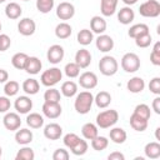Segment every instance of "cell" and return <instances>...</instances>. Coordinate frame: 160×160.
Returning <instances> with one entry per match:
<instances>
[{
	"mask_svg": "<svg viewBox=\"0 0 160 160\" xmlns=\"http://www.w3.org/2000/svg\"><path fill=\"white\" fill-rule=\"evenodd\" d=\"M94 104V95L90 91H81L76 94L75 101H74V108L76 112L85 115L91 110V106Z\"/></svg>",
	"mask_w": 160,
	"mask_h": 160,
	"instance_id": "1",
	"label": "cell"
},
{
	"mask_svg": "<svg viewBox=\"0 0 160 160\" xmlns=\"http://www.w3.org/2000/svg\"><path fill=\"white\" fill-rule=\"evenodd\" d=\"M119 120V112L114 109L100 111L96 115V125L100 129H109L112 128Z\"/></svg>",
	"mask_w": 160,
	"mask_h": 160,
	"instance_id": "2",
	"label": "cell"
},
{
	"mask_svg": "<svg viewBox=\"0 0 160 160\" xmlns=\"http://www.w3.org/2000/svg\"><path fill=\"white\" fill-rule=\"evenodd\" d=\"M62 79V72L59 68L54 66V68H50L45 71H42L41 76H40V81L44 86L46 88H51V86H55L60 80Z\"/></svg>",
	"mask_w": 160,
	"mask_h": 160,
	"instance_id": "3",
	"label": "cell"
},
{
	"mask_svg": "<svg viewBox=\"0 0 160 160\" xmlns=\"http://www.w3.org/2000/svg\"><path fill=\"white\" fill-rule=\"evenodd\" d=\"M118 69H119V64H118V60L114 56L105 55L99 61V70L105 76L115 75L118 72Z\"/></svg>",
	"mask_w": 160,
	"mask_h": 160,
	"instance_id": "4",
	"label": "cell"
},
{
	"mask_svg": "<svg viewBox=\"0 0 160 160\" xmlns=\"http://www.w3.org/2000/svg\"><path fill=\"white\" fill-rule=\"evenodd\" d=\"M120 65L125 72H135L140 69V58L135 52H126L122 55Z\"/></svg>",
	"mask_w": 160,
	"mask_h": 160,
	"instance_id": "5",
	"label": "cell"
},
{
	"mask_svg": "<svg viewBox=\"0 0 160 160\" xmlns=\"http://www.w3.org/2000/svg\"><path fill=\"white\" fill-rule=\"evenodd\" d=\"M139 12L144 18H158L160 15V2L158 0H148L140 5Z\"/></svg>",
	"mask_w": 160,
	"mask_h": 160,
	"instance_id": "6",
	"label": "cell"
},
{
	"mask_svg": "<svg viewBox=\"0 0 160 160\" xmlns=\"http://www.w3.org/2000/svg\"><path fill=\"white\" fill-rule=\"evenodd\" d=\"M2 124L6 130L16 131L21 126V119H20L19 112H10V111L5 112V115L2 118Z\"/></svg>",
	"mask_w": 160,
	"mask_h": 160,
	"instance_id": "7",
	"label": "cell"
},
{
	"mask_svg": "<svg viewBox=\"0 0 160 160\" xmlns=\"http://www.w3.org/2000/svg\"><path fill=\"white\" fill-rule=\"evenodd\" d=\"M41 110L44 116H46L48 119H58L62 112L60 102H51V101H44Z\"/></svg>",
	"mask_w": 160,
	"mask_h": 160,
	"instance_id": "8",
	"label": "cell"
},
{
	"mask_svg": "<svg viewBox=\"0 0 160 160\" xmlns=\"http://www.w3.org/2000/svg\"><path fill=\"white\" fill-rule=\"evenodd\" d=\"M65 56V50L61 45L59 44H54L51 45L49 49H48V52H46V58H48V61L56 65L59 64Z\"/></svg>",
	"mask_w": 160,
	"mask_h": 160,
	"instance_id": "9",
	"label": "cell"
},
{
	"mask_svg": "<svg viewBox=\"0 0 160 160\" xmlns=\"http://www.w3.org/2000/svg\"><path fill=\"white\" fill-rule=\"evenodd\" d=\"M75 15V6L71 2L62 1L56 6V16L60 20H70Z\"/></svg>",
	"mask_w": 160,
	"mask_h": 160,
	"instance_id": "10",
	"label": "cell"
},
{
	"mask_svg": "<svg viewBox=\"0 0 160 160\" xmlns=\"http://www.w3.org/2000/svg\"><path fill=\"white\" fill-rule=\"evenodd\" d=\"M79 85L86 90H91L98 85V76L92 71H85L79 75Z\"/></svg>",
	"mask_w": 160,
	"mask_h": 160,
	"instance_id": "11",
	"label": "cell"
},
{
	"mask_svg": "<svg viewBox=\"0 0 160 160\" xmlns=\"http://www.w3.org/2000/svg\"><path fill=\"white\" fill-rule=\"evenodd\" d=\"M36 30V24L30 18H24L18 22V31L22 36H31Z\"/></svg>",
	"mask_w": 160,
	"mask_h": 160,
	"instance_id": "12",
	"label": "cell"
},
{
	"mask_svg": "<svg viewBox=\"0 0 160 160\" xmlns=\"http://www.w3.org/2000/svg\"><path fill=\"white\" fill-rule=\"evenodd\" d=\"M14 108H15L16 112H19V114H28L32 109V100L28 95L19 96V98H16V100L14 102Z\"/></svg>",
	"mask_w": 160,
	"mask_h": 160,
	"instance_id": "13",
	"label": "cell"
},
{
	"mask_svg": "<svg viewBox=\"0 0 160 160\" xmlns=\"http://www.w3.org/2000/svg\"><path fill=\"white\" fill-rule=\"evenodd\" d=\"M95 45H96V48H98L99 51H101V52H109L114 48V40H112V38L110 35L100 34L96 38V40H95Z\"/></svg>",
	"mask_w": 160,
	"mask_h": 160,
	"instance_id": "14",
	"label": "cell"
},
{
	"mask_svg": "<svg viewBox=\"0 0 160 160\" xmlns=\"http://www.w3.org/2000/svg\"><path fill=\"white\" fill-rule=\"evenodd\" d=\"M62 135V128L56 122H50L44 128V136L49 140H59Z\"/></svg>",
	"mask_w": 160,
	"mask_h": 160,
	"instance_id": "15",
	"label": "cell"
},
{
	"mask_svg": "<svg viewBox=\"0 0 160 160\" xmlns=\"http://www.w3.org/2000/svg\"><path fill=\"white\" fill-rule=\"evenodd\" d=\"M106 26H108L106 20L100 15H95L90 20V30L92 31V34H98V35L104 34L106 30Z\"/></svg>",
	"mask_w": 160,
	"mask_h": 160,
	"instance_id": "16",
	"label": "cell"
},
{
	"mask_svg": "<svg viewBox=\"0 0 160 160\" xmlns=\"http://www.w3.org/2000/svg\"><path fill=\"white\" fill-rule=\"evenodd\" d=\"M75 62L80 69H86L91 64V54L88 49H80L75 54Z\"/></svg>",
	"mask_w": 160,
	"mask_h": 160,
	"instance_id": "17",
	"label": "cell"
},
{
	"mask_svg": "<svg viewBox=\"0 0 160 160\" xmlns=\"http://www.w3.org/2000/svg\"><path fill=\"white\" fill-rule=\"evenodd\" d=\"M34 139V134L31 130L24 128V129H18L15 132V141L19 145H29Z\"/></svg>",
	"mask_w": 160,
	"mask_h": 160,
	"instance_id": "18",
	"label": "cell"
},
{
	"mask_svg": "<svg viewBox=\"0 0 160 160\" xmlns=\"http://www.w3.org/2000/svg\"><path fill=\"white\" fill-rule=\"evenodd\" d=\"M135 19V12L130 6H124L118 11V20L122 25H129Z\"/></svg>",
	"mask_w": 160,
	"mask_h": 160,
	"instance_id": "19",
	"label": "cell"
},
{
	"mask_svg": "<svg viewBox=\"0 0 160 160\" xmlns=\"http://www.w3.org/2000/svg\"><path fill=\"white\" fill-rule=\"evenodd\" d=\"M41 68H42V62H41V60L39 58H36V56H29L24 70L28 74H30V75H36V74L40 72Z\"/></svg>",
	"mask_w": 160,
	"mask_h": 160,
	"instance_id": "20",
	"label": "cell"
},
{
	"mask_svg": "<svg viewBox=\"0 0 160 160\" xmlns=\"http://www.w3.org/2000/svg\"><path fill=\"white\" fill-rule=\"evenodd\" d=\"M126 89L132 94H139L145 89V81L140 76H134L126 82Z\"/></svg>",
	"mask_w": 160,
	"mask_h": 160,
	"instance_id": "21",
	"label": "cell"
},
{
	"mask_svg": "<svg viewBox=\"0 0 160 160\" xmlns=\"http://www.w3.org/2000/svg\"><path fill=\"white\" fill-rule=\"evenodd\" d=\"M129 121H130V126L135 131H139V132L145 131L148 125H149V120H146V119H144V118H141V116H139V115H136L134 112L130 115V120Z\"/></svg>",
	"mask_w": 160,
	"mask_h": 160,
	"instance_id": "22",
	"label": "cell"
},
{
	"mask_svg": "<svg viewBox=\"0 0 160 160\" xmlns=\"http://www.w3.org/2000/svg\"><path fill=\"white\" fill-rule=\"evenodd\" d=\"M119 0H100V11L102 16H111L116 11Z\"/></svg>",
	"mask_w": 160,
	"mask_h": 160,
	"instance_id": "23",
	"label": "cell"
},
{
	"mask_svg": "<svg viewBox=\"0 0 160 160\" xmlns=\"http://www.w3.org/2000/svg\"><path fill=\"white\" fill-rule=\"evenodd\" d=\"M21 14H22V9L18 2L11 1L5 6V15H6V18H9L11 20L19 19L21 16Z\"/></svg>",
	"mask_w": 160,
	"mask_h": 160,
	"instance_id": "24",
	"label": "cell"
},
{
	"mask_svg": "<svg viewBox=\"0 0 160 160\" xmlns=\"http://www.w3.org/2000/svg\"><path fill=\"white\" fill-rule=\"evenodd\" d=\"M60 92L61 95H64L65 98H72L78 94V84L72 80H68V81H64L61 84V88H60Z\"/></svg>",
	"mask_w": 160,
	"mask_h": 160,
	"instance_id": "25",
	"label": "cell"
},
{
	"mask_svg": "<svg viewBox=\"0 0 160 160\" xmlns=\"http://www.w3.org/2000/svg\"><path fill=\"white\" fill-rule=\"evenodd\" d=\"M21 88H22V90H24L25 94H28V95H35L40 90V84H39V81L36 79L30 78V79L24 80Z\"/></svg>",
	"mask_w": 160,
	"mask_h": 160,
	"instance_id": "26",
	"label": "cell"
},
{
	"mask_svg": "<svg viewBox=\"0 0 160 160\" xmlns=\"http://www.w3.org/2000/svg\"><path fill=\"white\" fill-rule=\"evenodd\" d=\"M94 102L96 104V106L99 108V109H105V108H108L109 105H110V102H111V95H110V92H108V91H99L95 96H94Z\"/></svg>",
	"mask_w": 160,
	"mask_h": 160,
	"instance_id": "27",
	"label": "cell"
},
{
	"mask_svg": "<svg viewBox=\"0 0 160 160\" xmlns=\"http://www.w3.org/2000/svg\"><path fill=\"white\" fill-rule=\"evenodd\" d=\"M109 136L114 144H124L128 138V134L122 128H112L110 129Z\"/></svg>",
	"mask_w": 160,
	"mask_h": 160,
	"instance_id": "28",
	"label": "cell"
},
{
	"mask_svg": "<svg viewBox=\"0 0 160 160\" xmlns=\"http://www.w3.org/2000/svg\"><path fill=\"white\" fill-rule=\"evenodd\" d=\"M145 156L149 159H159L160 158V144L158 141L148 142L144 148Z\"/></svg>",
	"mask_w": 160,
	"mask_h": 160,
	"instance_id": "29",
	"label": "cell"
},
{
	"mask_svg": "<svg viewBox=\"0 0 160 160\" xmlns=\"http://www.w3.org/2000/svg\"><path fill=\"white\" fill-rule=\"evenodd\" d=\"M72 32V28L66 21L59 22L55 28V35L58 39H68Z\"/></svg>",
	"mask_w": 160,
	"mask_h": 160,
	"instance_id": "30",
	"label": "cell"
},
{
	"mask_svg": "<svg viewBox=\"0 0 160 160\" xmlns=\"http://www.w3.org/2000/svg\"><path fill=\"white\" fill-rule=\"evenodd\" d=\"M26 124L31 129H40L44 125V118L39 112H28L26 116Z\"/></svg>",
	"mask_w": 160,
	"mask_h": 160,
	"instance_id": "31",
	"label": "cell"
},
{
	"mask_svg": "<svg viewBox=\"0 0 160 160\" xmlns=\"http://www.w3.org/2000/svg\"><path fill=\"white\" fill-rule=\"evenodd\" d=\"M81 134L84 136V139L86 140H92L95 136L99 135V130H98V125L92 124V122H86L82 125L81 128Z\"/></svg>",
	"mask_w": 160,
	"mask_h": 160,
	"instance_id": "32",
	"label": "cell"
},
{
	"mask_svg": "<svg viewBox=\"0 0 160 160\" xmlns=\"http://www.w3.org/2000/svg\"><path fill=\"white\" fill-rule=\"evenodd\" d=\"M76 40H78V42H79L80 45L88 46V45H90L91 41L94 40V34H92V31L89 30V29H81V30L78 32V35H76Z\"/></svg>",
	"mask_w": 160,
	"mask_h": 160,
	"instance_id": "33",
	"label": "cell"
},
{
	"mask_svg": "<svg viewBox=\"0 0 160 160\" xmlns=\"http://www.w3.org/2000/svg\"><path fill=\"white\" fill-rule=\"evenodd\" d=\"M148 32H150L149 26H148L146 24L140 22V24H135V25L130 26V29H129V31H128V35H129L130 38H132V39H136L138 36L144 35V34H148Z\"/></svg>",
	"mask_w": 160,
	"mask_h": 160,
	"instance_id": "34",
	"label": "cell"
},
{
	"mask_svg": "<svg viewBox=\"0 0 160 160\" xmlns=\"http://www.w3.org/2000/svg\"><path fill=\"white\" fill-rule=\"evenodd\" d=\"M28 58H29V55L25 54V52H16L11 58V64L15 69L24 70V68L26 65V61H28Z\"/></svg>",
	"mask_w": 160,
	"mask_h": 160,
	"instance_id": "35",
	"label": "cell"
},
{
	"mask_svg": "<svg viewBox=\"0 0 160 160\" xmlns=\"http://www.w3.org/2000/svg\"><path fill=\"white\" fill-rule=\"evenodd\" d=\"M20 90V84L15 80H8L4 85V94L9 98L15 96Z\"/></svg>",
	"mask_w": 160,
	"mask_h": 160,
	"instance_id": "36",
	"label": "cell"
},
{
	"mask_svg": "<svg viewBox=\"0 0 160 160\" xmlns=\"http://www.w3.org/2000/svg\"><path fill=\"white\" fill-rule=\"evenodd\" d=\"M34 158H35V152L28 145H22V148L18 151L15 156L16 160H34Z\"/></svg>",
	"mask_w": 160,
	"mask_h": 160,
	"instance_id": "37",
	"label": "cell"
},
{
	"mask_svg": "<svg viewBox=\"0 0 160 160\" xmlns=\"http://www.w3.org/2000/svg\"><path fill=\"white\" fill-rule=\"evenodd\" d=\"M90 141H91V148H92L94 150H96V151H102V150H105V149L108 148V145H109L108 138L100 136V135L95 136V138H94L92 140H90Z\"/></svg>",
	"mask_w": 160,
	"mask_h": 160,
	"instance_id": "38",
	"label": "cell"
},
{
	"mask_svg": "<svg viewBox=\"0 0 160 160\" xmlns=\"http://www.w3.org/2000/svg\"><path fill=\"white\" fill-rule=\"evenodd\" d=\"M44 100L45 101H51V102H60L61 100V92L55 89L54 86L49 88L45 92H44Z\"/></svg>",
	"mask_w": 160,
	"mask_h": 160,
	"instance_id": "39",
	"label": "cell"
},
{
	"mask_svg": "<svg viewBox=\"0 0 160 160\" xmlns=\"http://www.w3.org/2000/svg\"><path fill=\"white\" fill-rule=\"evenodd\" d=\"M64 72L69 79H74V78H78L80 75V68L75 61L68 62L64 68Z\"/></svg>",
	"mask_w": 160,
	"mask_h": 160,
	"instance_id": "40",
	"label": "cell"
},
{
	"mask_svg": "<svg viewBox=\"0 0 160 160\" xmlns=\"http://www.w3.org/2000/svg\"><path fill=\"white\" fill-rule=\"evenodd\" d=\"M88 149H89V144H88V141L84 140V139H80V140L76 142V145L72 146L70 150H71V152H72L74 155H76V156H81V155L86 154Z\"/></svg>",
	"mask_w": 160,
	"mask_h": 160,
	"instance_id": "41",
	"label": "cell"
},
{
	"mask_svg": "<svg viewBox=\"0 0 160 160\" xmlns=\"http://www.w3.org/2000/svg\"><path fill=\"white\" fill-rule=\"evenodd\" d=\"M132 112L136 114V115H139V116H141V118H144V119H146V120H149L150 116H151L150 106L146 105V104H138L135 106V109H134Z\"/></svg>",
	"mask_w": 160,
	"mask_h": 160,
	"instance_id": "42",
	"label": "cell"
},
{
	"mask_svg": "<svg viewBox=\"0 0 160 160\" xmlns=\"http://www.w3.org/2000/svg\"><path fill=\"white\" fill-rule=\"evenodd\" d=\"M54 0H36V9L41 14H48L54 8Z\"/></svg>",
	"mask_w": 160,
	"mask_h": 160,
	"instance_id": "43",
	"label": "cell"
},
{
	"mask_svg": "<svg viewBox=\"0 0 160 160\" xmlns=\"http://www.w3.org/2000/svg\"><path fill=\"white\" fill-rule=\"evenodd\" d=\"M134 40H135L136 46H138V48H142V49L150 46V44L152 42V38H151L150 32L144 34V35H140V36H138V38L134 39Z\"/></svg>",
	"mask_w": 160,
	"mask_h": 160,
	"instance_id": "44",
	"label": "cell"
},
{
	"mask_svg": "<svg viewBox=\"0 0 160 160\" xmlns=\"http://www.w3.org/2000/svg\"><path fill=\"white\" fill-rule=\"evenodd\" d=\"M150 61L152 65L159 66L160 65V41H156L152 46L151 54H150Z\"/></svg>",
	"mask_w": 160,
	"mask_h": 160,
	"instance_id": "45",
	"label": "cell"
},
{
	"mask_svg": "<svg viewBox=\"0 0 160 160\" xmlns=\"http://www.w3.org/2000/svg\"><path fill=\"white\" fill-rule=\"evenodd\" d=\"M79 140H80V138H79L75 132H68V134L64 135V138H62L64 145H65L66 148H69V149H71L72 146H75Z\"/></svg>",
	"mask_w": 160,
	"mask_h": 160,
	"instance_id": "46",
	"label": "cell"
},
{
	"mask_svg": "<svg viewBox=\"0 0 160 160\" xmlns=\"http://www.w3.org/2000/svg\"><path fill=\"white\" fill-rule=\"evenodd\" d=\"M149 90L155 94V95H160V78L159 76H155L150 80L149 82Z\"/></svg>",
	"mask_w": 160,
	"mask_h": 160,
	"instance_id": "47",
	"label": "cell"
},
{
	"mask_svg": "<svg viewBox=\"0 0 160 160\" xmlns=\"http://www.w3.org/2000/svg\"><path fill=\"white\" fill-rule=\"evenodd\" d=\"M11 45V39L6 34H0V51H6Z\"/></svg>",
	"mask_w": 160,
	"mask_h": 160,
	"instance_id": "48",
	"label": "cell"
},
{
	"mask_svg": "<svg viewBox=\"0 0 160 160\" xmlns=\"http://www.w3.org/2000/svg\"><path fill=\"white\" fill-rule=\"evenodd\" d=\"M69 156H70V155H69L68 150H65V149H62V148L56 149V150L54 151V154H52V159H54V160H68Z\"/></svg>",
	"mask_w": 160,
	"mask_h": 160,
	"instance_id": "49",
	"label": "cell"
},
{
	"mask_svg": "<svg viewBox=\"0 0 160 160\" xmlns=\"http://www.w3.org/2000/svg\"><path fill=\"white\" fill-rule=\"evenodd\" d=\"M11 108V102H10V99L9 96H0V112L1 114H5L10 110Z\"/></svg>",
	"mask_w": 160,
	"mask_h": 160,
	"instance_id": "50",
	"label": "cell"
},
{
	"mask_svg": "<svg viewBox=\"0 0 160 160\" xmlns=\"http://www.w3.org/2000/svg\"><path fill=\"white\" fill-rule=\"evenodd\" d=\"M108 159H109V160H124L125 156H124V154L120 152V151H114V152H111V154L108 155Z\"/></svg>",
	"mask_w": 160,
	"mask_h": 160,
	"instance_id": "51",
	"label": "cell"
},
{
	"mask_svg": "<svg viewBox=\"0 0 160 160\" xmlns=\"http://www.w3.org/2000/svg\"><path fill=\"white\" fill-rule=\"evenodd\" d=\"M151 108H152V110L155 111V114H160V98H159V95L152 100V104H151Z\"/></svg>",
	"mask_w": 160,
	"mask_h": 160,
	"instance_id": "52",
	"label": "cell"
},
{
	"mask_svg": "<svg viewBox=\"0 0 160 160\" xmlns=\"http://www.w3.org/2000/svg\"><path fill=\"white\" fill-rule=\"evenodd\" d=\"M9 80V74L5 69H0V84H5Z\"/></svg>",
	"mask_w": 160,
	"mask_h": 160,
	"instance_id": "53",
	"label": "cell"
},
{
	"mask_svg": "<svg viewBox=\"0 0 160 160\" xmlns=\"http://www.w3.org/2000/svg\"><path fill=\"white\" fill-rule=\"evenodd\" d=\"M126 6H131V5H134V4H136L138 2V0H121Z\"/></svg>",
	"mask_w": 160,
	"mask_h": 160,
	"instance_id": "54",
	"label": "cell"
},
{
	"mask_svg": "<svg viewBox=\"0 0 160 160\" xmlns=\"http://www.w3.org/2000/svg\"><path fill=\"white\" fill-rule=\"evenodd\" d=\"M159 131H160V128H158V129L155 130V136H156V140H160V139H159Z\"/></svg>",
	"mask_w": 160,
	"mask_h": 160,
	"instance_id": "55",
	"label": "cell"
},
{
	"mask_svg": "<svg viewBox=\"0 0 160 160\" xmlns=\"http://www.w3.org/2000/svg\"><path fill=\"white\" fill-rule=\"evenodd\" d=\"M2 156V149H1V146H0V158Z\"/></svg>",
	"mask_w": 160,
	"mask_h": 160,
	"instance_id": "56",
	"label": "cell"
},
{
	"mask_svg": "<svg viewBox=\"0 0 160 160\" xmlns=\"http://www.w3.org/2000/svg\"><path fill=\"white\" fill-rule=\"evenodd\" d=\"M6 0H0V4H2V2H5Z\"/></svg>",
	"mask_w": 160,
	"mask_h": 160,
	"instance_id": "57",
	"label": "cell"
},
{
	"mask_svg": "<svg viewBox=\"0 0 160 160\" xmlns=\"http://www.w3.org/2000/svg\"><path fill=\"white\" fill-rule=\"evenodd\" d=\"M1 28H2V25H1V22H0V31H1Z\"/></svg>",
	"mask_w": 160,
	"mask_h": 160,
	"instance_id": "58",
	"label": "cell"
},
{
	"mask_svg": "<svg viewBox=\"0 0 160 160\" xmlns=\"http://www.w3.org/2000/svg\"><path fill=\"white\" fill-rule=\"evenodd\" d=\"M22 1H29V0H22Z\"/></svg>",
	"mask_w": 160,
	"mask_h": 160,
	"instance_id": "59",
	"label": "cell"
}]
</instances>
